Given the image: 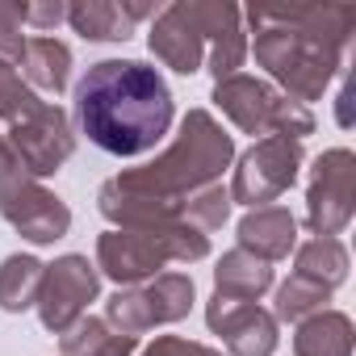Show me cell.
I'll list each match as a JSON object with an SVG mask.
<instances>
[{
  "instance_id": "1",
  "label": "cell",
  "mask_w": 356,
  "mask_h": 356,
  "mask_svg": "<svg viewBox=\"0 0 356 356\" xmlns=\"http://www.w3.org/2000/svg\"><path fill=\"white\" fill-rule=\"evenodd\" d=\"M256 30L248 51L298 105L323 101L331 80L343 72L348 38L356 26L352 5H256L243 13Z\"/></svg>"
},
{
  "instance_id": "2",
  "label": "cell",
  "mask_w": 356,
  "mask_h": 356,
  "mask_svg": "<svg viewBox=\"0 0 356 356\" xmlns=\"http://www.w3.org/2000/svg\"><path fill=\"white\" fill-rule=\"evenodd\" d=\"M172 88L159 67L138 59H101L76 84V126L105 155L134 159L163 143L172 126Z\"/></svg>"
},
{
  "instance_id": "3",
  "label": "cell",
  "mask_w": 356,
  "mask_h": 356,
  "mask_svg": "<svg viewBox=\"0 0 356 356\" xmlns=\"http://www.w3.org/2000/svg\"><path fill=\"white\" fill-rule=\"evenodd\" d=\"M231 159H235V138L222 130V122L210 109H189L181 118V134H176V143L168 151H159L151 163L126 168L118 176L159 202L181 206L189 193L218 185Z\"/></svg>"
},
{
  "instance_id": "4",
  "label": "cell",
  "mask_w": 356,
  "mask_h": 356,
  "mask_svg": "<svg viewBox=\"0 0 356 356\" xmlns=\"http://www.w3.org/2000/svg\"><path fill=\"white\" fill-rule=\"evenodd\" d=\"M206 256H210V235L193 231L189 222H168L147 231H105L97 239V273L118 281V289L159 277V268L172 260L197 264Z\"/></svg>"
},
{
  "instance_id": "5",
  "label": "cell",
  "mask_w": 356,
  "mask_h": 356,
  "mask_svg": "<svg viewBox=\"0 0 356 356\" xmlns=\"http://www.w3.org/2000/svg\"><path fill=\"white\" fill-rule=\"evenodd\" d=\"M214 105L243 130V134H281V138H306L314 134V113L298 101H289L285 92H277L268 80L260 76H227L214 84Z\"/></svg>"
},
{
  "instance_id": "6",
  "label": "cell",
  "mask_w": 356,
  "mask_h": 356,
  "mask_svg": "<svg viewBox=\"0 0 356 356\" xmlns=\"http://www.w3.org/2000/svg\"><path fill=\"white\" fill-rule=\"evenodd\" d=\"M231 13H235V5H222V0H172V5H163L155 13L147 47L163 67L193 76L206 67L210 34H218V26Z\"/></svg>"
},
{
  "instance_id": "7",
  "label": "cell",
  "mask_w": 356,
  "mask_h": 356,
  "mask_svg": "<svg viewBox=\"0 0 356 356\" xmlns=\"http://www.w3.org/2000/svg\"><path fill=\"white\" fill-rule=\"evenodd\" d=\"M197 302V289H193V277L189 273H159L143 285H130V289H118L109 302H105V323L130 339L147 335L151 327H163V323H181L189 318Z\"/></svg>"
},
{
  "instance_id": "8",
  "label": "cell",
  "mask_w": 356,
  "mask_h": 356,
  "mask_svg": "<svg viewBox=\"0 0 356 356\" xmlns=\"http://www.w3.org/2000/svg\"><path fill=\"white\" fill-rule=\"evenodd\" d=\"M306 151L298 138H281V134H268L260 143H252L239 163H235V176H231V206H248V210H260V206H273L281 193L293 189L298 181V168H302Z\"/></svg>"
},
{
  "instance_id": "9",
  "label": "cell",
  "mask_w": 356,
  "mask_h": 356,
  "mask_svg": "<svg viewBox=\"0 0 356 356\" xmlns=\"http://www.w3.org/2000/svg\"><path fill=\"white\" fill-rule=\"evenodd\" d=\"M356 210V155L348 147H331L310 168L306 189V227L318 239H335Z\"/></svg>"
},
{
  "instance_id": "10",
  "label": "cell",
  "mask_w": 356,
  "mask_h": 356,
  "mask_svg": "<svg viewBox=\"0 0 356 356\" xmlns=\"http://www.w3.org/2000/svg\"><path fill=\"white\" fill-rule=\"evenodd\" d=\"M0 214H5V222H9L22 239H30V243H38V248L63 239L67 227H72V210H67L42 181H34L26 168L0 176Z\"/></svg>"
},
{
  "instance_id": "11",
  "label": "cell",
  "mask_w": 356,
  "mask_h": 356,
  "mask_svg": "<svg viewBox=\"0 0 356 356\" xmlns=\"http://www.w3.org/2000/svg\"><path fill=\"white\" fill-rule=\"evenodd\" d=\"M97 293H101L97 264H88V256L67 252L55 264H47L34 310H38V318H42V327L51 335H63V331H72L84 318L88 302H97Z\"/></svg>"
},
{
  "instance_id": "12",
  "label": "cell",
  "mask_w": 356,
  "mask_h": 356,
  "mask_svg": "<svg viewBox=\"0 0 356 356\" xmlns=\"http://www.w3.org/2000/svg\"><path fill=\"white\" fill-rule=\"evenodd\" d=\"M5 143L13 147L17 163L34 176V181H38V176H55L72 159V151H76L72 118H67V109H59L51 101H42L34 113H26L22 122H13L5 130Z\"/></svg>"
},
{
  "instance_id": "13",
  "label": "cell",
  "mask_w": 356,
  "mask_h": 356,
  "mask_svg": "<svg viewBox=\"0 0 356 356\" xmlns=\"http://www.w3.org/2000/svg\"><path fill=\"white\" fill-rule=\"evenodd\" d=\"M206 323L227 343L231 356H273L277 343H281L273 310H264L256 302H235V298L214 293L210 306H206Z\"/></svg>"
},
{
  "instance_id": "14",
  "label": "cell",
  "mask_w": 356,
  "mask_h": 356,
  "mask_svg": "<svg viewBox=\"0 0 356 356\" xmlns=\"http://www.w3.org/2000/svg\"><path fill=\"white\" fill-rule=\"evenodd\" d=\"M155 5L143 0H76L67 5V26L84 38V42H126L134 34V26L143 17H155Z\"/></svg>"
},
{
  "instance_id": "15",
  "label": "cell",
  "mask_w": 356,
  "mask_h": 356,
  "mask_svg": "<svg viewBox=\"0 0 356 356\" xmlns=\"http://www.w3.org/2000/svg\"><path fill=\"white\" fill-rule=\"evenodd\" d=\"M239 248L260 260H285L298 248V218L285 206H260L239 218Z\"/></svg>"
},
{
  "instance_id": "16",
  "label": "cell",
  "mask_w": 356,
  "mask_h": 356,
  "mask_svg": "<svg viewBox=\"0 0 356 356\" xmlns=\"http://www.w3.org/2000/svg\"><path fill=\"white\" fill-rule=\"evenodd\" d=\"M273 289V264L243 252V248H231L218 256L214 264V293L218 298H235V302H256Z\"/></svg>"
},
{
  "instance_id": "17",
  "label": "cell",
  "mask_w": 356,
  "mask_h": 356,
  "mask_svg": "<svg viewBox=\"0 0 356 356\" xmlns=\"http://www.w3.org/2000/svg\"><path fill=\"white\" fill-rule=\"evenodd\" d=\"M293 356H352V318L343 310H318L293 327Z\"/></svg>"
},
{
  "instance_id": "18",
  "label": "cell",
  "mask_w": 356,
  "mask_h": 356,
  "mask_svg": "<svg viewBox=\"0 0 356 356\" xmlns=\"http://www.w3.org/2000/svg\"><path fill=\"white\" fill-rule=\"evenodd\" d=\"M22 72H26V84L38 88V92H63L67 80H72V51L67 42L59 38H26V51H22Z\"/></svg>"
},
{
  "instance_id": "19",
  "label": "cell",
  "mask_w": 356,
  "mask_h": 356,
  "mask_svg": "<svg viewBox=\"0 0 356 356\" xmlns=\"http://www.w3.org/2000/svg\"><path fill=\"white\" fill-rule=\"evenodd\" d=\"M348 248L339 243V239H306V243H298L293 248V273L298 277H306V281H314V285H323V289H335V285H343L348 281Z\"/></svg>"
},
{
  "instance_id": "20",
  "label": "cell",
  "mask_w": 356,
  "mask_h": 356,
  "mask_svg": "<svg viewBox=\"0 0 356 356\" xmlns=\"http://www.w3.org/2000/svg\"><path fill=\"white\" fill-rule=\"evenodd\" d=\"M134 343L138 339L113 331L105 318H92V314H84L72 331L59 335L63 356H134Z\"/></svg>"
},
{
  "instance_id": "21",
  "label": "cell",
  "mask_w": 356,
  "mask_h": 356,
  "mask_svg": "<svg viewBox=\"0 0 356 356\" xmlns=\"http://www.w3.org/2000/svg\"><path fill=\"white\" fill-rule=\"evenodd\" d=\"M42 273H47V264L38 256H9L5 264H0V310L26 314L38 302Z\"/></svg>"
},
{
  "instance_id": "22",
  "label": "cell",
  "mask_w": 356,
  "mask_h": 356,
  "mask_svg": "<svg viewBox=\"0 0 356 356\" xmlns=\"http://www.w3.org/2000/svg\"><path fill=\"white\" fill-rule=\"evenodd\" d=\"M327 302H331V289H323V285H314V281H306V277H289L285 285H277V306H273V318L277 323H302V318H310V314H318V310H327Z\"/></svg>"
},
{
  "instance_id": "23",
  "label": "cell",
  "mask_w": 356,
  "mask_h": 356,
  "mask_svg": "<svg viewBox=\"0 0 356 356\" xmlns=\"http://www.w3.org/2000/svg\"><path fill=\"white\" fill-rule=\"evenodd\" d=\"M227 218H231V193L222 189V181L218 185H206V189H197V193H189L181 202V222H189L202 235L227 227Z\"/></svg>"
},
{
  "instance_id": "24",
  "label": "cell",
  "mask_w": 356,
  "mask_h": 356,
  "mask_svg": "<svg viewBox=\"0 0 356 356\" xmlns=\"http://www.w3.org/2000/svg\"><path fill=\"white\" fill-rule=\"evenodd\" d=\"M38 105H42V97L22 80V72H17L9 59H0V118L13 126V122H22L26 113H34Z\"/></svg>"
},
{
  "instance_id": "25",
  "label": "cell",
  "mask_w": 356,
  "mask_h": 356,
  "mask_svg": "<svg viewBox=\"0 0 356 356\" xmlns=\"http://www.w3.org/2000/svg\"><path fill=\"white\" fill-rule=\"evenodd\" d=\"M26 51V34H22V22H17V5L0 0V59L17 63Z\"/></svg>"
},
{
  "instance_id": "26",
  "label": "cell",
  "mask_w": 356,
  "mask_h": 356,
  "mask_svg": "<svg viewBox=\"0 0 356 356\" xmlns=\"http://www.w3.org/2000/svg\"><path fill=\"white\" fill-rule=\"evenodd\" d=\"M143 356H222V352H214V348H206V343H197V339L159 335V339H151V343L143 348Z\"/></svg>"
},
{
  "instance_id": "27",
  "label": "cell",
  "mask_w": 356,
  "mask_h": 356,
  "mask_svg": "<svg viewBox=\"0 0 356 356\" xmlns=\"http://www.w3.org/2000/svg\"><path fill=\"white\" fill-rule=\"evenodd\" d=\"M17 22L34 26V30H55L59 22H67V5L59 0H42V5H17Z\"/></svg>"
}]
</instances>
